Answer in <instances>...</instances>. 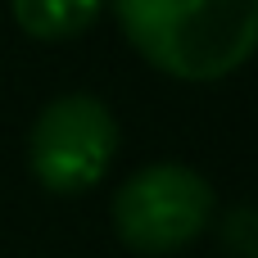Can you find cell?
<instances>
[{
    "label": "cell",
    "instance_id": "6da1fadb",
    "mask_svg": "<svg viewBox=\"0 0 258 258\" xmlns=\"http://www.w3.org/2000/svg\"><path fill=\"white\" fill-rule=\"evenodd\" d=\"M127 41L159 73L218 82L258 50V0H113Z\"/></svg>",
    "mask_w": 258,
    "mask_h": 258
},
{
    "label": "cell",
    "instance_id": "7a4b0ae2",
    "mask_svg": "<svg viewBox=\"0 0 258 258\" xmlns=\"http://www.w3.org/2000/svg\"><path fill=\"white\" fill-rule=\"evenodd\" d=\"M213 218V186L186 163H150L113 195V231L136 254H177Z\"/></svg>",
    "mask_w": 258,
    "mask_h": 258
},
{
    "label": "cell",
    "instance_id": "3957f363",
    "mask_svg": "<svg viewBox=\"0 0 258 258\" xmlns=\"http://www.w3.org/2000/svg\"><path fill=\"white\" fill-rule=\"evenodd\" d=\"M113 159H118V122L104 100L73 91L36 113L27 136V163L45 190L59 195L91 190Z\"/></svg>",
    "mask_w": 258,
    "mask_h": 258
},
{
    "label": "cell",
    "instance_id": "277c9868",
    "mask_svg": "<svg viewBox=\"0 0 258 258\" xmlns=\"http://www.w3.org/2000/svg\"><path fill=\"white\" fill-rule=\"evenodd\" d=\"M9 9H14V23L27 36L68 41V36H82L100 18L104 0H9Z\"/></svg>",
    "mask_w": 258,
    "mask_h": 258
}]
</instances>
